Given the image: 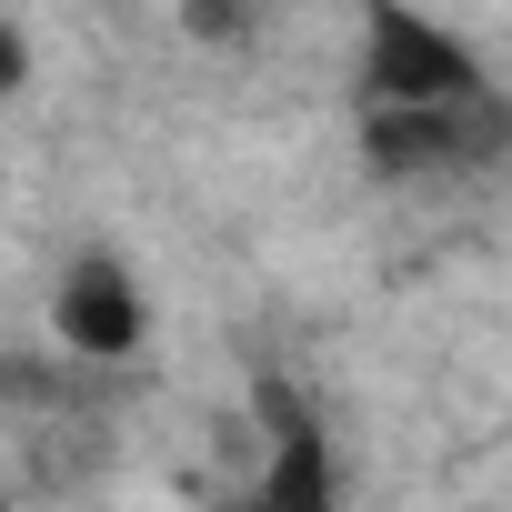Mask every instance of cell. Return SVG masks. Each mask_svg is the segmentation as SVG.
<instances>
[{
  "instance_id": "obj_4",
  "label": "cell",
  "mask_w": 512,
  "mask_h": 512,
  "mask_svg": "<svg viewBox=\"0 0 512 512\" xmlns=\"http://www.w3.org/2000/svg\"><path fill=\"white\" fill-rule=\"evenodd\" d=\"M251 402H262V422H272V442H282V462H272V482H262V502L272 512H322L332 502V462H322V432L302 422V402L262 372V392H251Z\"/></svg>"
},
{
  "instance_id": "obj_1",
  "label": "cell",
  "mask_w": 512,
  "mask_h": 512,
  "mask_svg": "<svg viewBox=\"0 0 512 512\" xmlns=\"http://www.w3.org/2000/svg\"><path fill=\"white\" fill-rule=\"evenodd\" d=\"M492 71L412 0H362V101H482Z\"/></svg>"
},
{
  "instance_id": "obj_5",
  "label": "cell",
  "mask_w": 512,
  "mask_h": 512,
  "mask_svg": "<svg viewBox=\"0 0 512 512\" xmlns=\"http://www.w3.org/2000/svg\"><path fill=\"white\" fill-rule=\"evenodd\" d=\"M181 31H201V41H241V0H181Z\"/></svg>"
},
{
  "instance_id": "obj_7",
  "label": "cell",
  "mask_w": 512,
  "mask_h": 512,
  "mask_svg": "<svg viewBox=\"0 0 512 512\" xmlns=\"http://www.w3.org/2000/svg\"><path fill=\"white\" fill-rule=\"evenodd\" d=\"M0 502H11V492H0Z\"/></svg>"
},
{
  "instance_id": "obj_6",
  "label": "cell",
  "mask_w": 512,
  "mask_h": 512,
  "mask_svg": "<svg viewBox=\"0 0 512 512\" xmlns=\"http://www.w3.org/2000/svg\"><path fill=\"white\" fill-rule=\"evenodd\" d=\"M21 81H31V41H21V31H11V21H0V101H11V91H21Z\"/></svg>"
},
{
  "instance_id": "obj_3",
  "label": "cell",
  "mask_w": 512,
  "mask_h": 512,
  "mask_svg": "<svg viewBox=\"0 0 512 512\" xmlns=\"http://www.w3.org/2000/svg\"><path fill=\"white\" fill-rule=\"evenodd\" d=\"M51 322H61V342H71V352H91V362H121V352H141V332H151L141 282L111 262V251H81V262L61 272Z\"/></svg>"
},
{
  "instance_id": "obj_2",
  "label": "cell",
  "mask_w": 512,
  "mask_h": 512,
  "mask_svg": "<svg viewBox=\"0 0 512 512\" xmlns=\"http://www.w3.org/2000/svg\"><path fill=\"white\" fill-rule=\"evenodd\" d=\"M502 151V111L492 91L482 101H372L362 111V161L372 171H462V161H492Z\"/></svg>"
}]
</instances>
